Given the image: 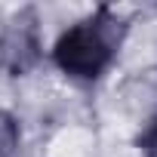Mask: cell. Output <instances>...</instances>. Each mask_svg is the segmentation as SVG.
Masks as SVG:
<instances>
[{"mask_svg":"<svg viewBox=\"0 0 157 157\" xmlns=\"http://www.w3.org/2000/svg\"><path fill=\"white\" fill-rule=\"evenodd\" d=\"M120 43V31L117 22L111 19L108 10H99L93 19L77 22L74 28H68L56 46H52V59L56 65L77 80H96V77L111 65L114 52Z\"/></svg>","mask_w":157,"mask_h":157,"instance_id":"6da1fadb","label":"cell"},{"mask_svg":"<svg viewBox=\"0 0 157 157\" xmlns=\"http://www.w3.org/2000/svg\"><path fill=\"white\" fill-rule=\"evenodd\" d=\"M19 148V123L13 120V114L0 111V157H13Z\"/></svg>","mask_w":157,"mask_h":157,"instance_id":"7a4b0ae2","label":"cell"},{"mask_svg":"<svg viewBox=\"0 0 157 157\" xmlns=\"http://www.w3.org/2000/svg\"><path fill=\"white\" fill-rule=\"evenodd\" d=\"M139 148H142V154H145V157H157V120H154V123L142 132Z\"/></svg>","mask_w":157,"mask_h":157,"instance_id":"3957f363","label":"cell"}]
</instances>
